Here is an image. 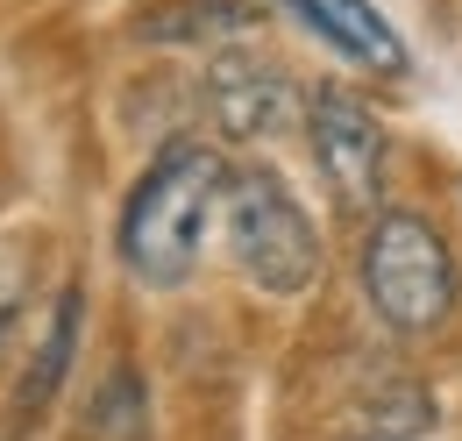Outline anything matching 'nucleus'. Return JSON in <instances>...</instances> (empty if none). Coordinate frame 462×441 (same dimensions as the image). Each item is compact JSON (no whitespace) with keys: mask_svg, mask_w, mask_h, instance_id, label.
I'll use <instances>...</instances> for the list:
<instances>
[{"mask_svg":"<svg viewBox=\"0 0 462 441\" xmlns=\"http://www.w3.org/2000/svg\"><path fill=\"white\" fill-rule=\"evenodd\" d=\"M221 192H228V171L207 143L192 136H171L150 171L135 178L128 207H121V271L135 285H157L171 292L192 277L199 264V242H207V220L221 214Z\"/></svg>","mask_w":462,"mask_h":441,"instance_id":"nucleus-1","label":"nucleus"},{"mask_svg":"<svg viewBox=\"0 0 462 441\" xmlns=\"http://www.w3.org/2000/svg\"><path fill=\"white\" fill-rule=\"evenodd\" d=\"M363 292L392 334H434L456 314V257L427 214H377L363 235Z\"/></svg>","mask_w":462,"mask_h":441,"instance_id":"nucleus-2","label":"nucleus"},{"mask_svg":"<svg viewBox=\"0 0 462 441\" xmlns=\"http://www.w3.org/2000/svg\"><path fill=\"white\" fill-rule=\"evenodd\" d=\"M221 235L235 271L263 285L271 299H291L320 277V235L278 171H235L221 192Z\"/></svg>","mask_w":462,"mask_h":441,"instance_id":"nucleus-3","label":"nucleus"},{"mask_svg":"<svg viewBox=\"0 0 462 441\" xmlns=\"http://www.w3.org/2000/svg\"><path fill=\"white\" fill-rule=\"evenodd\" d=\"M306 136H313V157L328 171V185L348 207H377L384 200V121L348 86H320L306 100Z\"/></svg>","mask_w":462,"mask_h":441,"instance_id":"nucleus-4","label":"nucleus"},{"mask_svg":"<svg viewBox=\"0 0 462 441\" xmlns=\"http://www.w3.org/2000/svg\"><path fill=\"white\" fill-rule=\"evenodd\" d=\"M207 114L242 143H271L306 114V100H299V86L285 71L263 64L256 51H221L207 64Z\"/></svg>","mask_w":462,"mask_h":441,"instance_id":"nucleus-5","label":"nucleus"},{"mask_svg":"<svg viewBox=\"0 0 462 441\" xmlns=\"http://www.w3.org/2000/svg\"><path fill=\"white\" fill-rule=\"evenodd\" d=\"M285 14H299L328 51H342L348 64H363V71H384V79H399L412 71V51H405V36L370 7V0H278Z\"/></svg>","mask_w":462,"mask_h":441,"instance_id":"nucleus-6","label":"nucleus"},{"mask_svg":"<svg viewBox=\"0 0 462 441\" xmlns=\"http://www.w3.org/2000/svg\"><path fill=\"white\" fill-rule=\"evenodd\" d=\"M71 342H79V292L58 299L51 334H43V349H36V378H22V391H14V420H36V413L51 406V391H58L64 371H71Z\"/></svg>","mask_w":462,"mask_h":441,"instance_id":"nucleus-7","label":"nucleus"},{"mask_svg":"<svg viewBox=\"0 0 462 441\" xmlns=\"http://www.w3.org/2000/svg\"><path fill=\"white\" fill-rule=\"evenodd\" d=\"M14 292H22V271H14V249H0V321L14 314Z\"/></svg>","mask_w":462,"mask_h":441,"instance_id":"nucleus-8","label":"nucleus"}]
</instances>
